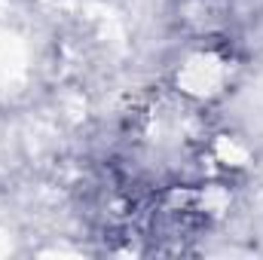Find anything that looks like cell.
<instances>
[{
	"instance_id": "1",
	"label": "cell",
	"mask_w": 263,
	"mask_h": 260,
	"mask_svg": "<svg viewBox=\"0 0 263 260\" xmlns=\"http://www.w3.org/2000/svg\"><path fill=\"white\" fill-rule=\"evenodd\" d=\"M211 220L205 193L196 187H168L150 202V236L159 242H184L202 233Z\"/></svg>"
},
{
	"instance_id": "2",
	"label": "cell",
	"mask_w": 263,
	"mask_h": 260,
	"mask_svg": "<svg viewBox=\"0 0 263 260\" xmlns=\"http://www.w3.org/2000/svg\"><path fill=\"white\" fill-rule=\"evenodd\" d=\"M236 59L230 46H202L187 55L178 70V86L190 98H217L233 83Z\"/></svg>"
}]
</instances>
